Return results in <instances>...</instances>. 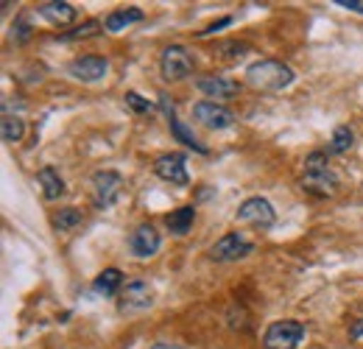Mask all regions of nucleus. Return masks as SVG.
Instances as JSON below:
<instances>
[{
	"label": "nucleus",
	"instance_id": "nucleus-1",
	"mask_svg": "<svg viewBox=\"0 0 363 349\" xmlns=\"http://www.w3.org/2000/svg\"><path fill=\"white\" fill-rule=\"evenodd\" d=\"M302 190L316 196V199H330L338 190V176L330 168L327 151H311L305 160V174H302Z\"/></svg>",
	"mask_w": 363,
	"mask_h": 349
},
{
	"label": "nucleus",
	"instance_id": "nucleus-2",
	"mask_svg": "<svg viewBox=\"0 0 363 349\" xmlns=\"http://www.w3.org/2000/svg\"><path fill=\"white\" fill-rule=\"evenodd\" d=\"M296 79V73L277 59H260L255 65L246 67V84L263 92H279V89L291 87Z\"/></svg>",
	"mask_w": 363,
	"mask_h": 349
},
{
	"label": "nucleus",
	"instance_id": "nucleus-3",
	"mask_svg": "<svg viewBox=\"0 0 363 349\" xmlns=\"http://www.w3.org/2000/svg\"><path fill=\"white\" fill-rule=\"evenodd\" d=\"M302 341H305V324L296 318L272 321L269 330L263 333V347L266 349H299Z\"/></svg>",
	"mask_w": 363,
	"mask_h": 349
},
{
	"label": "nucleus",
	"instance_id": "nucleus-4",
	"mask_svg": "<svg viewBox=\"0 0 363 349\" xmlns=\"http://www.w3.org/2000/svg\"><path fill=\"white\" fill-rule=\"evenodd\" d=\"M196 67V59L193 53L184 48V45H168L160 56V73L165 82H182L193 73Z\"/></svg>",
	"mask_w": 363,
	"mask_h": 349
},
{
	"label": "nucleus",
	"instance_id": "nucleus-5",
	"mask_svg": "<svg viewBox=\"0 0 363 349\" xmlns=\"http://www.w3.org/2000/svg\"><path fill=\"white\" fill-rule=\"evenodd\" d=\"M255 252V243L246 240L240 232H227L224 238H218L213 246H210V260L216 262H235V260H243Z\"/></svg>",
	"mask_w": 363,
	"mask_h": 349
},
{
	"label": "nucleus",
	"instance_id": "nucleus-6",
	"mask_svg": "<svg viewBox=\"0 0 363 349\" xmlns=\"http://www.w3.org/2000/svg\"><path fill=\"white\" fill-rule=\"evenodd\" d=\"M235 218H238V223H249V226H257V229H272L274 221H277V213H274L269 199L252 196V199H246V201L238 207Z\"/></svg>",
	"mask_w": 363,
	"mask_h": 349
},
{
	"label": "nucleus",
	"instance_id": "nucleus-7",
	"mask_svg": "<svg viewBox=\"0 0 363 349\" xmlns=\"http://www.w3.org/2000/svg\"><path fill=\"white\" fill-rule=\"evenodd\" d=\"M123 190V176L115 171H98L92 176V201L98 210H109Z\"/></svg>",
	"mask_w": 363,
	"mask_h": 349
},
{
	"label": "nucleus",
	"instance_id": "nucleus-8",
	"mask_svg": "<svg viewBox=\"0 0 363 349\" xmlns=\"http://www.w3.org/2000/svg\"><path fill=\"white\" fill-rule=\"evenodd\" d=\"M118 310L121 313H143L154 305V288L145 279H132L123 285V291L118 294Z\"/></svg>",
	"mask_w": 363,
	"mask_h": 349
},
{
	"label": "nucleus",
	"instance_id": "nucleus-9",
	"mask_svg": "<svg viewBox=\"0 0 363 349\" xmlns=\"http://www.w3.org/2000/svg\"><path fill=\"white\" fill-rule=\"evenodd\" d=\"M193 121L201 123L204 129L221 131V129H229L235 123V115H232V109H227L218 101H199L193 106Z\"/></svg>",
	"mask_w": 363,
	"mask_h": 349
},
{
	"label": "nucleus",
	"instance_id": "nucleus-10",
	"mask_svg": "<svg viewBox=\"0 0 363 349\" xmlns=\"http://www.w3.org/2000/svg\"><path fill=\"white\" fill-rule=\"evenodd\" d=\"M184 162H187V160H184V154H179V151L162 154V157H157V160H154V174L160 176L162 182H171V184L184 187V184L190 182V176H187V165H184Z\"/></svg>",
	"mask_w": 363,
	"mask_h": 349
},
{
	"label": "nucleus",
	"instance_id": "nucleus-11",
	"mask_svg": "<svg viewBox=\"0 0 363 349\" xmlns=\"http://www.w3.org/2000/svg\"><path fill=\"white\" fill-rule=\"evenodd\" d=\"M109 70V62L104 56H79L67 65V73L76 79V82H84V84H95L106 76Z\"/></svg>",
	"mask_w": 363,
	"mask_h": 349
},
{
	"label": "nucleus",
	"instance_id": "nucleus-12",
	"mask_svg": "<svg viewBox=\"0 0 363 349\" xmlns=\"http://www.w3.org/2000/svg\"><path fill=\"white\" fill-rule=\"evenodd\" d=\"M160 246H162L160 232H157L151 223H140V226H135V232L129 235V252H132L135 257H140V260L154 257V255L160 252Z\"/></svg>",
	"mask_w": 363,
	"mask_h": 349
},
{
	"label": "nucleus",
	"instance_id": "nucleus-13",
	"mask_svg": "<svg viewBox=\"0 0 363 349\" xmlns=\"http://www.w3.org/2000/svg\"><path fill=\"white\" fill-rule=\"evenodd\" d=\"M196 89H199L201 95H207V98L229 101V98H235V95L240 92V84L227 79V76H201V79L196 82Z\"/></svg>",
	"mask_w": 363,
	"mask_h": 349
},
{
	"label": "nucleus",
	"instance_id": "nucleus-14",
	"mask_svg": "<svg viewBox=\"0 0 363 349\" xmlns=\"http://www.w3.org/2000/svg\"><path fill=\"white\" fill-rule=\"evenodd\" d=\"M37 14L45 17L48 23H53V26H67V23H73L79 17V9L73 3H67V0H48V3L37 6Z\"/></svg>",
	"mask_w": 363,
	"mask_h": 349
},
{
	"label": "nucleus",
	"instance_id": "nucleus-15",
	"mask_svg": "<svg viewBox=\"0 0 363 349\" xmlns=\"http://www.w3.org/2000/svg\"><path fill=\"white\" fill-rule=\"evenodd\" d=\"M140 20H143V11H140L137 6H126V9H115L112 14H106L104 28H106L109 34H118V31H126L129 26H135Z\"/></svg>",
	"mask_w": 363,
	"mask_h": 349
},
{
	"label": "nucleus",
	"instance_id": "nucleus-16",
	"mask_svg": "<svg viewBox=\"0 0 363 349\" xmlns=\"http://www.w3.org/2000/svg\"><path fill=\"white\" fill-rule=\"evenodd\" d=\"M92 291L101 294V297H115V294H121V291H123V274H121L118 268L101 271V274L95 277V282H92Z\"/></svg>",
	"mask_w": 363,
	"mask_h": 349
},
{
	"label": "nucleus",
	"instance_id": "nucleus-17",
	"mask_svg": "<svg viewBox=\"0 0 363 349\" xmlns=\"http://www.w3.org/2000/svg\"><path fill=\"white\" fill-rule=\"evenodd\" d=\"M37 182H40V187H43V196H45L48 201H56L62 193H65V179L59 176L56 168H40V174H37Z\"/></svg>",
	"mask_w": 363,
	"mask_h": 349
},
{
	"label": "nucleus",
	"instance_id": "nucleus-18",
	"mask_svg": "<svg viewBox=\"0 0 363 349\" xmlns=\"http://www.w3.org/2000/svg\"><path fill=\"white\" fill-rule=\"evenodd\" d=\"M193 221H196V210L193 207H179V210L165 216V223H168L171 235H177V238H184L193 229Z\"/></svg>",
	"mask_w": 363,
	"mask_h": 349
},
{
	"label": "nucleus",
	"instance_id": "nucleus-19",
	"mask_svg": "<svg viewBox=\"0 0 363 349\" xmlns=\"http://www.w3.org/2000/svg\"><path fill=\"white\" fill-rule=\"evenodd\" d=\"M168 126H171V134H174V137L179 140L182 145H187V148H193L196 154H207V145H201V143H199V137H196L193 131L187 129V126L182 123L179 118H171V121H168Z\"/></svg>",
	"mask_w": 363,
	"mask_h": 349
},
{
	"label": "nucleus",
	"instance_id": "nucleus-20",
	"mask_svg": "<svg viewBox=\"0 0 363 349\" xmlns=\"http://www.w3.org/2000/svg\"><path fill=\"white\" fill-rule=\"evenodd\" d=\"M26 134V121L20 115H3L0 121V137L3 143H20Z\"/></svg>",
	"mask_w": 363,
	"mask_h": 349
},
{
	"label": "nucleus",
	"instance_id": "nucleus-21",
	"mask_svg": "<svg viewBox=\"0 0 363 349\" xmlns=\"http://www.w3.org/2000/svg\"><path fill=\"white\" fill-rule=\"evenodd\" d=\"M355 145V134L350 126H338L330 137V145H327V154H347L350 148Z\"/></svg>",
	"mask_w": 363,
	"mask_h": 349
},
{
	"label": "nucleus",
	"instance_id": "nucleus-22",
	"mask_svg": "<svg viewBox=\"0 0 363 349\" xmlns=\"http://www.w3.org/2000/svg\"><path fill=\"white\" fill-rule=\"evenodd\" d=\"M82 221H84L82 210H76V207H65V210H59V213L53 216V229H56V232H70V229L79 226Z\"/></svg>",
	"mask_w": 363,
	"mask_h": 349
},
{
	"label": "nucleus",
	"instance_id": "nucleus-23",
	"mask_svg": "<svg viewBox=\"0 0 363 349\" xmlns=\"http://www.w3.org/2000/svg\"><path fill=\"white\" fill-rule=\"evenodd\" d=\"M101 28H104V26H101L98 20H87V23H82L79 28L62 34L59 40H65V43H73V40H90V37H98V34H101Z\"/></svg>",
	"mask_w": 363,
	"mask_h": 349
},
{
	"label": "nucleus",
	"instance_id": "nucleus-24",
	"mask_svg": "<svg viewBox=\"0 0 363 349\" xmlns=\"http://www.w3.org/2000/svg\"><path fill=\"white\" fill-rule=\"evenodd\" d=\"M123 98H126V104H129V106H132L135 112H140V115H143V112H151V109H154V104H151L148 98H143L140 92H135V89H129V92H126Z\"/></svg>",
	"mask_w": 363,
	"mask_h": 349
},
{
	"label": "nucleus",
	"instance_id": "nucleus-25",
	"mask_svg": "<svg viewBox=\"0 0 363 349\" xmlns=\"http://www.w3.org/2000/svg\"><path fill=\"white\" fill-rule=\"evenodd\" d=\"M11 31H14V40H17V43H26V40L31 37V26H28L26 17H20V20L11 26Z\"/></svg>",
	"mask_w": 363,
	"mask_h": 349
},
{
	"label": "nucleus",
	"instance_id": "nucleus-26",
	"mask_svg": "<svg viewBox=\"0 0 363 349\" xmlns=\"http://www.w3.org/2000/svg\"><path fill=\"white\" fill-rule=\"evenodd\" d=\"M229 23H232V17H221L218 23H213V26H207L204 31H199V37H207V34H216L218 28H224V26H229Z\"/></svg>",
	"mask_w": 363,
	"mask_h": 349
},
{
	"label": "nucleus",
	"instance_id": "nucleus-27",
	"mask_svg": "<svg viewBox=\"0 0 363 349\" xmlns=\"http://www.w3.org/2000/svg\"><path fill=\"white\" fill-rule=\"evenodd\" d=\"M160 106H162V112H165V118H168V121H171V118H177V115H174V101H171L165 92L160 95Z\"/></svg>",
	"mask_w": 363,
	"mask_h": 349
},
{
	"label": "nucleus",
	"instance_id": "nucleus-28",
	"mask_svg": "<svg viewBox=\"0 0 363 349\" xmlns=\"http://www.w3.org/2000/svg\"><path fill=\"white\" fill-rule=\"evenodd\" d=\"M335 6H341V9H350V11H358V14H363V0H335Z\"/></svg>",
	"mask_w": 363,
	"mask_h": 349
},
{
	"label": "nucleus",
	"instance_id": "nucleus-29",
	"mask_svg": "<svg viewBox=\"0 0 363 349\" xmlns=\"http://www.w3.org/2000/svg\"><path fill=\"white\" fill-rule=\"evenodd\" d=\"M350 338H355V341L363 338V318H358V321L350 324Z\"/></svg>",
	"mask_w": 363,
	"mask_h": 349
},
{
	"label": "nucleus",
	"instance_id": "nucleus-30",
	"mask_svg": "<svg viewBox=\"0 0 363 349\" xmlns=\"http://www.w3.org/2000/svg\"><path fill=\"white\" fill-rule=\"evenodd\" d=\"M148 349H184V347H177V344H165V341H160V344H154V347Z\"/></svg>",
	"mask_w": 363,
	"mask_h": 349
}]
</instances>
